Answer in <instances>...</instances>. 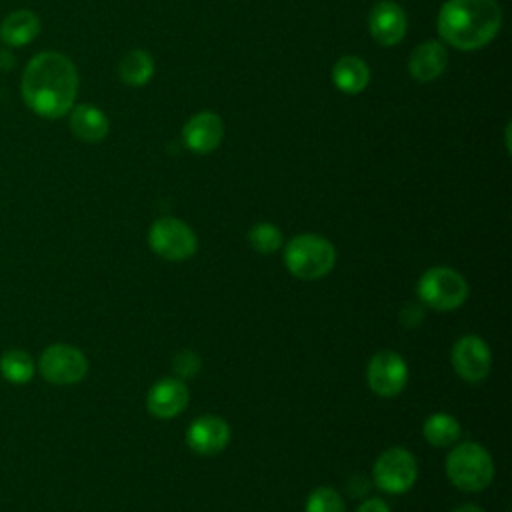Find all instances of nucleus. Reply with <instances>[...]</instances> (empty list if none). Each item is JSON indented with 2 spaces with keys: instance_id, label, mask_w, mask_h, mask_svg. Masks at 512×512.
<instances>
[{
  "instance_id": "nucleus-1",
  "label": "nucleus",
  "mask_w": 512,
  "mask_h": 512,
  "mask_svg": "<svg viewBox=\"0 0 512 512\" xmlns=\"http://www.w3.org/2000/svg\"><path fill=\"white\" fill-rule=\"evenodd\" d=\"M78 92V72L60 52L36 54L22 72L20 94L24 104L42 118H60L70 112Z\"/></svg>"
},
{
  "instance_id": "nucleus-2",
  "label": "nucleus",
  "mask_w": 512,
  "mask_h": 512,
  "mask_svg": "<svg viewBox=\"0 0 512 512\" xmlns=\"http://www.w3.org/2000/svg\"><path fill=\"white\" fill-rule=\"evenodd\" d=\"M502 10L496 0H448L438 12V32L458 50H478L500 30Z\"/></svg>"
},
{
  "instance_id": "nucleus-3",
  "label": "nucleus",
  "mask_w": 512,
  "mask_h": 512,
  "mask_svg": "<svg viewBox=\"0 0 512 512\" xmlns=\"http://www.w3.org/2000/svg\"><path fill=\"white\" fill-rule=\"evenodd\" d=\"M284 264L300 280H320L332 272L336 250L324 236L298 234L284 248Z\"/></svg>"
},
{
  "instance_id": "nucleus-4",
  "label": "nucleus",
  "mask_w": 512,
  "mask_h": 512,
  "mask_svg": "<svg viewBox=\"0 0 512 512\" xmlns=\"http://www.w3.org/2000/svg\"><path fill=\"white\" fill-rule=\"evenodd\" d=\"M446 476L458 490L480 492L494 478L492 456L476 442H460L446 456Z\"/></svg>"
},
{
  "instance_id": "nucleus-5",
  "label": "nucleus",
  "mask_w": 512,
  "mask_h": 512,
  "mask_svg": "<svg viewBox=\"0 0 512 512\" xmlns=\"http://www.w3.org/2000/svg\"><path fill=\"white\" fill-rule=\"evenodd\" d=\"M416 294L428 308L438 312H450L466 302L468 282L454 268L434 266L420 276Z\"/></svg>"
},
{
  "instance_id": "nucleus-6",
  "label": "nucleus",
  "mask_w": 512,
  "mask_h": 512,
  "mask_svg": "<svg viewBox=\"0 0 512 512\" xmlns=\"http://www.w3.org/2000/svg\"><path fill=\"white\" fill-rule=\"evenodd\" d=\"M148 244L152 252L170 262H182L194 256L198 248V240L194 230L172 216L158 218L148 232Z\"/></svg>"
},
{
  "instance_id": "nucleus-7",
  "label": "nucleus",
  "mask_w": 512,
  "mask_h": 512,
  "mask_svg": "<svg viewBox=\"0 0 512 512\" xmlns=\"http://www.w3.org/2000/svg\"><path fill=\"white\" fill-rule=\"evenodd\" d=\"M372 474L380 490L388 494H404L414 486L418 478V466L406 448L392 446L376 458Z\"/></svg>"
},
{
  "instance_id": "nucleus-8",
  "label": "nucleus",
  "mask_w": 512,
  "mask_h": 512,
  "mask_svg": "<svg viewBox=\"0 0 512 512\" xmlns=\"http://www.w3.org/2000/svg\"><path fill=\"white\" fill-rule=\"evenodd\" d=\"M40 374L50 384L70 386L84 380L88 372V360L82 350L70 344H50L40 354Z\"/></svg>"
},
{
  "instance_id": "nucleus-9",
  "label": "nucleus",
  "mask_w": 512,
  "mask_h": 512,
  "mask_svg": "<svg viewBox=\"0 0 512 512\" xmlns=\"http://www.w3.org/2000/svg\"><path fill=\"white\" fill-rule=\"evenodd\" d=\"M366 382L376 396H398L408 382V366L398 352L380 350L368 362Z\"/></svg>"
},
{
  "instance_id": "nucleus-10",
  "label": "nucleus",
  "mask_w": 512,
  "mask_h": 512,
  "mask_svg": "<svg viewBox=\"0 0 512 512\" xmlns=\"http://www.w3.org/2000/svg\"><path fill=\"white\" fill-rule=\"evenodd\" d=\"M452 366L462 380L482 382L490 372L492 352L480 336L466 334L452 346Z\"/></svg>"
},
{
  "instance_id": "nucleus-11",
  "label": "nucleus",
  "mask_w": 512,
  "mask_h": 512,
  "mask_svg": "<svg viewBox=\"0 0 512 512\" xmlns=\"http://www.w3.org/2000/svg\"><path fill=\"white\" fill-rule=\"evenodd\" d=\"M230 442V426L224 418L206 414L196 418L186 430V444L200 456H216Z\"/></svg>"
},
{
  "instance_id": "nucleus-12",
  "label": "nucleus",
  "mask_w": 512,
  "mask_h": 512,
  "mask_svg": "<svg viewBox=\"0 0 512 512\" xmlns=\"http://www.w3.org/2000/svg\"><path fill=\"white\" fill-rule=\"evenodd\" d=\"M188 400H190V392H188V386L184 384V380L170 376V378L158 380L148 390L146 408L152 416H156L160 420H168V418L182 414L188 406Z\"/></svg>"
},
{
  "instance_id": "nucleus-13",
  "label": "nucleus",
  "mask_w": 512,
  "mask_h": 512,
  "mask_svg": "<svg viewBox=\"0 0 512 512\" xmlns=\"http://www.w3.org/2000/svg\"><path fill=\"white\" fill-rule=\"evenodd\" d=\"M224 136V124L214 112H198L194 114L182 128V140L188 150L196 154H208L218 148Z\"/></svg>"
},
{
  "instance_id": "nucleus-14",
  "label": "nucleus",
  "mask_w": 512,
  "mask_h": 512,
  "mask_svg": "<svg viewBox=\"0 0 512 512\" xmlns=\"http://www.w3.org/2000/svg\"><path fill=\"white\" fill-rule=\"evenodd\" d=\"M368 26L372 38L382 44V46H394L398 44L404 34H406V16L404 10L390 0L378 2L370 16H368Z\"/></svg>"
},
{
  "instance_id": "nucleus-15",
  "label": "nucleus",
  "mask_w": 512,
  "mask_h": 512,
  "mask_svg": "<svg viewBox=\"0 0 512 512\" xmlns=\"http://www.w3.org/2000/svg\"><path fill=\"white\" fill-rule=\"evenodd\" d=\"M446 64H448L446 48L440 42H436V40H428V42L420 44L410 54L408 70H410L414 80H418V82H432V80H436L444 72Z\"/></svg>"
},
{
  "instance_id": "nucleus-16",
  "label": "nucleus",
  "mask_w": 512,
  "mask_h": 512,
  "mask_svg": "<svg viewBox=\"0 0 512 512\" xmlns=\"http://www.w3.org/2000/svg\"><path fill=\"white\" fill-rule=\"evenodd\" d=\"M68 124H70L72 134L88 144L100 142L108 134V128H110L106 114L92 104L72 106Z\"/></svg>"
},
{
  "instance_id": "nucleus-17",
  "label": "nucleus",
  "mask_w": 512,
  "mask_h": 512,
  "mask_svg": "<svg viewBox=\"0 0 512 512\" xmlns=\"http://www.w3.org/2000/svg\"><path fill=\"white\" fill-rule=\"evenodd\" d=\"M40 34V18L26 8L10 12L0 24V40L6 46H26Z\"/></svg>"
},
{
  "instance_id": "nucleus-18",
  "label": "nucleus",
  "mask_w": 512,
  "mask_h": 512,
  "mask_svg": "<svg viewBox=\"0 0 512 512\" xmlns=\"http://www.w3.org/2000/svg\"><path fill=\"white\" fill-rule=\"evenodd\" d=\"M370 70L358 56H344L332 68V82L344 94H358L368 86Z\"/></svg>"
},
{
  "instance_id": "nucleus-19",
  "label": "nucleus",
  "mask_w": 512,
  "mask_h": 512,
  "mask_svg": "<svg viewBox=\"0 0 512 512\" xmlns=\"http://www.w3.org/2000/svg\"><path fill=\"white\" fill-rule=\"evenodd\" d=\"M422 432H424V438L428 440V444H432L436 448H446V446H452L458 442L462 428L454 416H450L446 412H436L424 420Z\"/></svg>"
},
{
  "instance_id": "nucleus-20",
  "label": "nucleus",
  "mask_w": 512,
  "mask_h": 512,
  "mask_svg": "<svg viewBox=\"0 0 512 512\" xmlns=\"http://www.w3.org/2000/svg\"><path fill=\"white\" fill-rule=\"evenodd\" d=\"M120 80L128 86H144L154 74V62L148 52L136 48L130 50L118 64Z\"/></svg>"
},
{
  "instance_id": "nucleus-21",
  "label": "nucleus",
  "mask_w": 512,
  "mask_h": 512,
  "mask_svg": "<svg viewBox=\"0 0 512 512\" xmlns=\"http://www.w3.org/2000/svg\"><path fill=\"white\" fill-rule=\"evenodd\" d=\"M34 360L24 350H6L0 356V374L12 384H26L34 376Z\"/></svg>"
},
{
  "instance_id": "nucleus-22",
  "label": "nucleus",
  "mask_w": 512,
  "mask_h": 512,
  "mask_svg": "<svg viewBox=\"0 0 512 512\" xmlns=\"http://www.w3.org/2000/svg\"><path fill=\"white\" fill-rule=\"evenodd\" d=\"M282 232L276 224L272 222H260L254 224L248 232V242L250 246L260 252V254H272L282 246Z\"/></svg>"
},
{
  "instance_id": "nucleus-23",
  "label": "nucleus",
  "mask_w": 512,
  "mask_h": 512,
  "mask_svg": "<svg viewBox=\"0 0 512 512\" xmlns=\"http://www.w3.org/2000/svg\"><path fill=\"white\" fill-rule=\"evenodd\" d=\"M304 512H346V506L334 488L318 486L310 492Z\"/></svg>"
},
{
  "instance_id": "nucleus-24",
  "label": "nucleus",
  "mask_w": 512,
  "mask_h": 512,
  "mask_svg": "<svg viewBox=\"0 0 512 512\" xmlns=\"http://www.w3.org/2000/svg\"><path fill=\"white\" fill-rule=\"evenodd\" d=\"M200 366H202V360L194 350H180L172 360V370L180 380L194 378L200 372Z\"/></svg>"
},
{
  "instance_id": "nucleus-25",
  "label": "nucleus",
  "mask_w": 512,
  "mask_h": 512,
  "mask_svg": "<svg viewBox=\"0 0 512 512\" xmlns=\"http://www.w3.org/2000/svg\"><path fill=\"white\" fill-rule=\"evenodd\" d=\"M400 322L406 326V328H418L422 318H424V310L420 304H414V302H408L402 310H400Z\"/></svg>"
},
{
  "instance_id": "nucleus-26",
  "label": "nucleus",
  "mask_w": 512,
  "mask_h": 512,
  "mask_svg": "<svg viewBox=\"0 0 512 512\" xmlns=\"http://www.w3.org/2000/svg\"><path fill=\"white\" fill-rule=\"evenodd\" d=\"M356 512H390V508H388V504H386L384 500H380V498H368V500H364V502L358 506Z\"/></svg>"
},
{
  "instance_id": "nucleus-27",
  "label": "nucleus",
  "mask_w": 512,
  "mask_h": 512,
  "mask_svg": "<svg viewBox=\"0 0 512 512\" xmlns=\"http://www.w3.org/2000/svg\"><path fill=\"white\" fill-rule=\"evenodd\" d=\"M452 512H484L480 506H474V504H462L458 508H454Z\"/></svg>"
}]
</instances>
